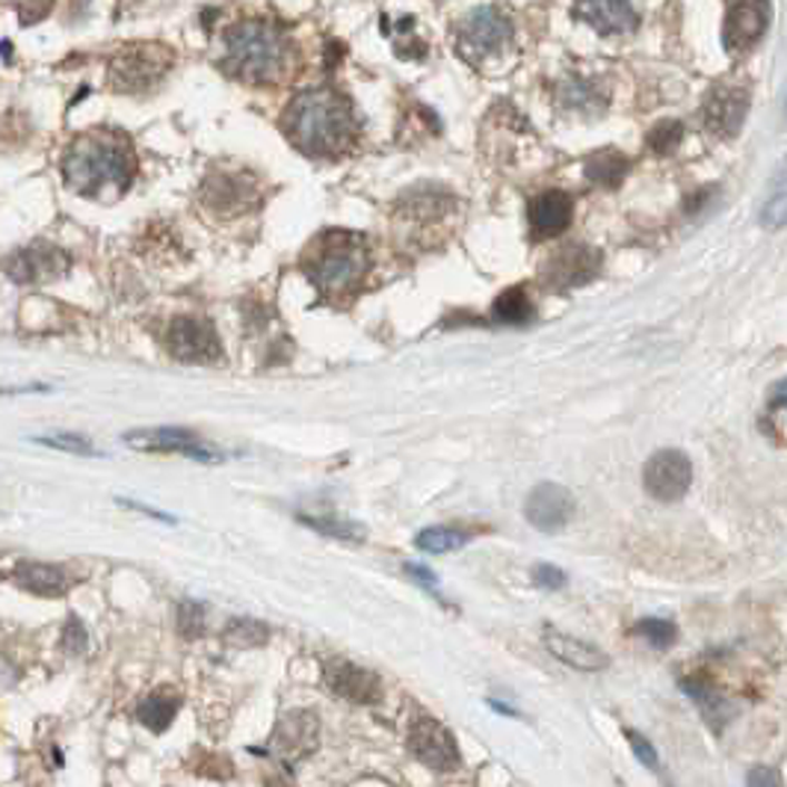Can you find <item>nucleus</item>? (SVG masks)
Listing matches in <instances>:
<instances>
[{
	"instance_id": "obj_1",
	"label": "nucleus",
	"mask_w": 787,
	"mask_h": 787,
	"mask_svg": "<svg viewBox=\"0 0 787 787\" xmlns=\"http://www.w3.org/2000/svg\"><path fill=\"white\" fill-rule=\"evenodd\" d=\"M134 148L116 130H92L69 146L62 157V178L69 190L87 199H116L134 181Z\"/></svg>"
},
{
	"instance_id": "obj_2",
	"label": "nucleus",
	"mask_w": 787,
	"mask_h": 787,
	"mask_svg": "<svg viewBox=\"0 0 787 787\" xmlns=\"http://www.w3.org/2000/svg\"><path fill=\"white\" fill-rule=\"evenodd\" d=\"M282 128L303 155L335 157L353 146L358 121L353 105L335 89H305L287 105Z\"/></svg>"
},
{
	"instance_id": "obj_3",
	"label": "nucleus",
	"mask_w": 787,
	"mask_h": 787,
	"mask_svg": "<svg viewBox=\"0 0 787 787\" xmlns=\"http://www.w3.org/2000/svg\"><path fill=\"white\" fill-rule=\"evenodd\" d=\"M223 69L246 83H269L287 66V39L282 30L264 21H243L232 27L223 39Z\"/></svg>"
},
{
	"instance_id": "obj_4",
	"label": "nucleus",
	"mask_w": 787,
	"mask_h": 787,
	"mask_svg": "<svg viewBox=\"0 0 787 787\" xmlns=\"http://www.w3.org/2000/svg\"><path fill=\"white\" fill-rule=\"evenodd\" d=\"M314 287L329 299H344L358 291L371 269L367 240L355 232H326L305 260Z\"/></svg>"
},
{
	"instance_id": "obj_5",
	"label": "nucleus",
	"mask_w": 787,
	"mask_h": 787,
	"mask_svg": "<svg viewBox=\"0 0 787 787\" xmlns=\"http://www.w3.org/2000/svg\"><path fill=\"white\" fill-rule=\"evenodd\" d=\"M173 66V53L164 45H134L112 60L110 80L119 92H146Z\"/></svg>"
},
{
	"instance_id": "obj_6",
	"label": "nucleus",
	"mask_w": 787,
	"mask_h": 787,
	"mask_svg": "<svg viewBox=\"0 0 787 787\" xmlns=\"http://www.w3.org/2000/svg\"><path fill=\"white\" fill-rule=\"evenodd\" d=\"M409 752L433 773H456L462 767L456 737L433 717H417L409 726Z\"/></svg>"
},
{
	"instance_id": "obj_7",
	"label": "nucleus",
	"mask_w": 787,
	"mask_h": 787,
	"mask_svg": "<svg viewBox=\"0 0 787 787\" xmlns=\"http://www.w3.org/2000/svg\"><path fill=\"white\" fill-rule=\"evenodd\" d=\"M512 39L510 18L494 7H476L459 30V53L468 62H480L489 53H498Z\"/></svg>"
},
{
	"instance_id": "obj_8",
	"label": "nucleus",
	"mask_w": 787,
	"mask_h": 787,
	"mask_svg": "<svg viewBox=\"0 0 787 787\" xmlns=\"http://www.w3.org/2000/svg\"><path fill=\"white\" fill-rule=\"evenodd\" d=\"M642 483L646 492L660 503L681 501L683 494L690 492L692 483V462L683 450H658L651 453L646 468H642Z\"/></svg>"
},
{
	"instance_id": "obj_9",
	"label": "nucleus",
	"mask_w": 787,
	"mask_h": 787,
	"mask_svg": "<svg viewBox=\"0 0 787 787\" xmlns=\"http://www.w3.org/2000/svg\"><path fill=\"white\" fill-rule=\"evenodd\" d=\"M166 346L178 362L214 364L223 358L217 329L205 317H175L166 332Z\"/></svg>"
},
{
	"instance_id": "obj_10",
	"label": "nucleus",
	"mask_w": 787,
	"mask_h": 787,
	"mask_svg": "<svg viewBox=\"0 0 787 787\" xmlns=\"http://www.w3.org/2000/svg\"><path fill=\"white\" fill-rule=\"evenodd\" d=\"M770 0H737L731 3L722 24V45L728 53L752 51L770 27Z\"/></svg>"
},
{
	"instance_id": "obj_11",
	"label": "nucleus",
	"mask_w": 787,
	"mask_h": 787,
	"mask_svg": "<svg viewBox=\"0 0 787 787\" xmlns=\"http://www.w3.org/2000/svg\"><path fill=\"white\" fill-rule=\"evenodd\" d=\"M545 285L557 287V291H571L592 282L601 273V252L592 246H580V243H569L557 249L545 264Z\"/></svg>"
},
{
	"instance_id": "obj_12",
	"label": "nucleus",
	"mask_w": 787,
	"mask_h": 787,
	"mask_svg": "<svg viewBox=\"0 0 787 787\" xmlns=\"http://www.w3.org/2000/svg\"><path fill=\"white\" fill-rule=\"evenodd\" d=\"M3 267H7L9 278L18 282V285H36V282L60 278L62 273L71 267V258L60 246L33 243V246H24V249H18L16 255H9Z\"/></svg>"
},
{
	"instance_id": "obj_13",
	"label": "nucleus",
	"mask_w": 787,
	"mask_h": 787,
	"mask_svg": "<svg viewBox=\"0 0 787 787\" xmlns=\"http://www.w3.org/2000/svg\"><path fill=\"white\" fill-rule=\"evenodd\" d=\"M125 444L148 453H181L196 462H219V450L208 447L199 435L190 430H175V426H157V430H134L125 435Z\"/></svg>"
},
{
	"instance_id": "obj_14",
	"label": "nucleus",
	"mask_w": 787,
	"mask_h": 787,
	"mask_svg": "<svg viewBox=\"0 0 787 787\" xmlns=\"http://www.w3.org/2000/svg\"><path fill=\"white\" fill-rule=\"evenodd\" d=\"M574 494L560 483H539L524 501V515L542 533H557L574 519Z\"/></svg>"
},
{
	"instance_id": "obj_15",
	"label": "nucleus",
	"mask_w": 787,
	"mask_h": 787,
	"mask_svg": "<svg viewBox=\"0 0 787 787\" xmlns=\"http://www.w3.org/2000/svg\"><path fill=\"white\" fill-rule=\"evenodd\" d=\"M323 681L335 696L355 701V705H373L382 696L380 675L344 658L323 660Z\"/></svg>"
},
{
	"instance_id": "obj_16",
	"label": "nucleus",
	"mask_w": 787,
	"mask_h": 787,
	"mask_svg": "<svg viewBox=\"0 0 787 787\" xmlns=\"http://www.w3.org/2000/svg\"><path fill=\"white\" fill-rule=\"evenodd\" d=\"M746 112H749V92L740 87L710 89L708 98H705V107H701L705 128H708L714 137L722 139H731L740 134Z\"/></svg>"
},
{
	"instance_id": "obj_17",
	"label": "nucleus",
	"mask_w": 787,
	"mask_h": 787,
	"mask_svg": "<svg viewBox=\"0 0 787 787\" xmlns=\"http://www.w3.org/2000/svg\"><path fill=\"white\" fill-rule=\"evenodd\" d=\"M317 746V717L308 710H291L278 719V728L269 740V755H278L282 761H303L305 755Z\"/></svg>"
},
{
	"instance_id": "obj_18",
	"label": "nucleus",
	"mask_w": 787,
	"mask_h": 787,
	"mask_svg": "<svg viewBox=\"0 0 787 787\" xmlns=\"http://www.w3.org/2000/svg\"><path fill=\"white\" fill-rule=\"evenodd\" d=\"M201 196H205V205L217 210V214H223V217L243 214V210H249L252 201L258 199L255 181H252L249 175H232V173L210 175L208 184H205V190H201Z\"/></svg>"
},
{
	"instance_id": "obj_19",
	"label": "nucleus",
	"mask_w": 787,
	"mask_h": 787,
	"mask_svg": "<svg viewBox=\"0 0 787 787\" xmlns=\"http://www.w3.org/2000/svg\"><path fill=\"white\" fill-rule=\"evenodd\" d=\"M574 18L587 21L598 33H631L640 24V16L631 0H578Z\"/></svg>"
},
{
	"instance_id": "obj_20",
	"label": "nucleus",
	"mask_w": 787,
	"mask_h": 787,
	"mask_svg": "<svg viewBox=\"0 0 787 787\" xmlns=\"http://www.w3.org/2000/svg\"><path fill=\"white\" fill-rule=\"evenodd\" d=\"M571 217H574V199L565 190L539 193L533 205H530V225H533V234L542 240L565 232L571 225Z\"/></svg>"
},
{
	"instance_id": "obj_21",
	"label": "nucleus",
	"mask_w": 787,
	"mask_h": 787,
	"mask_svg": "<svg viewBox=\"0 0 787 787\" xmlns=\"http://www.w3.org/2000/svg\"><path fill=\"white\" fill-rule=\"evenodd\" d=\"M545 649L551 651L557 660H562L565 667L578 669V672H601V669L610 667V660H607L604 651L596 649L592 642L569 637V633L548 631Z\"/></svg>"
},
{
	"instance_id": "obj_22",
	"label": "nucleus",
	"mask_w": 787,
	"mask_h": 787,
	"mask_svg": "<svg viewBox=\"0 0 787 787\" xmlns=\"http://www.w3.org/2000/svg\"><path fill=\"white\" fill-rule=\"evenodd\" d=\"M12 580L27 592L42 598H60L71 589L69 574L60 565H48V562H18L12 569Z\"/></svg>"
},
{
	"instance_id": "obj_23",
	"label": "nucleus",
	"mask_w": 787,
	"mask_h": 787,
	"mask_svg": "<svg viewBox=\"0 0 787 787\" xmlns=\"http://www.w3.org/2000/svg\"><path fill=\"white\" fill-rule=\"evenodd\" d=\"M681 690L687 692V696L692 699V705L701 710V717L708 719L710 728L722 731V728L735 719L737 714L735 705H731V701H728L714 683L705 681V678H687V681H681Z\"/></svg>"
},
{
	"instance_id": "obj_24",
	"label": "nucleus",
	"mask_w": 787,
	"mask_h": 787,
	"mask_svg": "<svg viewBox=\"0 0 787 787\" xmlns=\"http://www.w3.org/2000/svg\"><path fill=\"white\" fill-rule=\"evenodd\" d=\"M178 710H181V692L175 690V687H157V690H151L146 699L139 701L137 719L148 731H157V735H160V731L173 726Z\"/></svg>"
},
{
	"instance_id": "obj_25",
	"label": "nucleus",
	"mask_w": 787,
	"mask_h": 787,
	"mask_svg": "<svg viewBox=\"0 0 787 787\" xmlns=\"http://www.w3.org/2000/svg\"><path fill=\"white\" fill-rule=\"evenodd\" d=\"M628 169H631V160L616 151V148H604V151H596V155L587 157L583 164V173L596 187H604V190H616L622 187V181L628 178Z\"/></svg>"
},
{
	"instance_id": "obj_26",
	"label": "nucleus",
	"mask_w": 787,
	"mask_h": 787,
	"mask_svg": "<svg viewBox=\"0 0 787 787\" xmlns=\"http://www.w3.org/2000/svg\"><path fill=\"white\" fill-rule=\"evenodd\" d=\"M492 317L506 326H528L537 317V305L528 296L524 287H506L492 305Z\"/></svg>"
},
{
	"instance_id": "obj_27",
	"label": "nucleus",
	"mask_w": 787,
	"mask_h": 787,
	"mask_svg": "<svg viewBox=\"0 0 787 787\" xmlns=\"http://www.w3.org/2000/svg\"><path fill=\"white\" fill-rule=\"evenodd\" d=\"M560 101L569 110H578V112H587V116H592V112H601L607 107V96L598 89L596 80H587V78H569L560 83Z\"/></svg>"
},
{
	"instance_id": "obj_28",
	"label": "nucleus",
	"mask_w": 787,
	"mask_h": 787,
	"mask_svg": "<svg viewBox=\"0 0 787 787\" xmlns=\"http://www.w3.org/2000/svg\"><path fill=\"white\" fill-rule=\"evenodd\" d=\"M471 539V533L465 530H453V528H426L417 533L415 545L426 554H447V551H456Z\"/></svg>"
},
{
	"instance_id": "obj_29",
	"label": "nucleus",
	"mask_w": 787,
	"mask_h": 787,
	"mask_svg": "<svg viewBox=\"0 0 787 787\" xmlns=\"http://www.w3.org/2000/svg\"><path fill=\"white\" fill-rule=\"evenodd\" d=\"M225 640L232 642L234 649H258L269 640V628L258 619H234L225 631Z\"/></svg>"
},
{
	"instance_id": "obj_30",
	"label": "nucleus",
	"mask_w": 787,
	"mask_h": 787,
	"mask_svg": "<svg viewBox=\"0 0 787 787\" xmlns=\"http://www.w3.org/2000/svg\"><path fill=\"white\" fill-rule=\"evenodd\" d=\"M299 521H303L305 528L321 530V533H326V537L346 539V542H362V539L367 537V530H364L362 524H355V521H346V519H335V515H321V519L299 515Z\"/></svg>"
},
{
	"instance_id": "obj_31",
	"label": "nucleus",
	"mask_w": 787,
	"mask_h": 787,
	"mask_svg": "<svg viewBox=\"0 0 787 787\" xmlns=\"http://www.w3.org/2000/svg\"><path fill=\"white\" fill-rule=\"evenodd\" d=\"M683 139V125L678 119H663L658 121L655 128L649 130V137H646V142H649V148L655 151V155L667 157L672 155L675 148L681 146Z\"/></svg>"
},
{
	"instance_id": "obj_32",
	"label": "nucleus",
	"mask_w": 787,
	"mask_h": 787,
	"mask_svg": "<svg viewBox=\"0 0 787 787\" xmlns=\"http://www.w3.org/2000/svg\"><path fill=\"white\" fill-rule=\"evenodd\" d=\"M633 633L646 637L655 649H669L678 640V628L669 619H640L633 624Z\"/></svg>"
},
{
	"instance_id": "obj_33",
	"label": "nucleus",
	"mask_w": 787,
	"mask_h": 787,
	"mask_svg": "<svg viewBox=\"0 0 787 787\" xmlns=\"http://www.w3.org/2000/svg\"><path fill=\"white\" fill-rule=\"evenodd\" d=\"M178 628L184 637H199L205 631V607L199 601H181L178 604Z\"/></svg>"
},
{
	"instance_id": "obj_34",
	"label": "nucleus",
	"mask_w": 787,
	"mask_h": 787,
	"mask_svg": "<svg viewBox=\"0 0 787 787\" xmlns=\"http://www.w3.org/2000/svg\"><path fill=\"white\" fill-rule=\"evenodd\" d=\"M39 444H48V447H57V450H66V453H78V456H98L101 450L92 447V444L87 442V439H80V435H42V439H36Z\"/></svg>"
},
{
	"instance_id": "obj_35",
	"label": "nucleus",
	"mask_w": 787,
	"mask_h": 787,
	"mask_svg": "<svg viewBox=\"0 0 787 787\" xmlns=\"http://www.w3.org/2000/svg\"><path fill=\"white\" fill-rule=\"evenodd\" d=\"M624 737H628V744H631L633 755L640 758V764H646L649 770L660 773V758H658V749L646 740V737L640 735V731H633V728H624Z\"/></svg>"
},
{
	"instance_id": "obj_36",
	"label": "nucleus",
	"mask_w": 787,
	"mask_h": 787,
	"mask_svg": "<svg viewBox=\"0 0 787 787\" xmlns=\"http://www.w3.org/2000/svg\"><path fill=\"white\" fill-rule=\"evenodd\" d=\"M764 223L773 225V228H781L785 225V175H776V193L773 199H767V208H764Z\"/></svg>"
},
{
	"instance_id": "obj_37",
	"label": "nucleus",
	"mask_w": 787,
	"mask_h": 787,
	"mask_svg": "<svg viewBox=\"0 0 787 787\" xmlns=\"http://www.w3.org/2000/svg\"><path fill=\"white\" fill-rule=\"evenodd\" d=\"M89 646V637H87V628H83V622L80 619H75L71 616L69 624H66V631H62V649L69 651V655H83Z\"/></svg>"
},
{
	"instance_id": "obj_38",
	"label": "nucleus",
	"mask_w": 787,
	"mask_h": 787,
	"mask_svg": "<svg viewBox=\"0 0 787 787\" xmlns=\"http://www.w3.org/2000/svg\"><path fill=\"white\" fill-rule=\"evenodd\" d=\"M533 583L542 589H562L565 587V571L557 569V565H548V562H539L533 569Z\"/></svg>"
},
{
	"instance_id": "obj_39",
	"label": "nucleus",
	"mask_w": 787,
	"mask_h": 787,
	"mask_svg": "<svg viewBox=\"0 0 787 787\" xmlns=\"http://www.w3.org/2000/svg\"><path fill=\"white\" fill-rule=\"evenodd\" d=\"M18 7H21V21L33 24V21L51 12V0H18Z\"/></svg>"
},
{
	"instance_id": "obj_40",
	"label": "nucleus",
	"mask_w": 787,
	"mask_h": 787,
	"mask_svg": "<svg viewBox=\"0 0 787 787\" xmlns=\"http://www.w3.org/2000/svg\"><path fill=\"white\" fill-rule=\"evenodd\" d=\"M406 571L417 580V583H421V587H426L430 592H439V580H435V574L430 569H424V565H415V562H406Z\"/></svg>"
},
{
	"instance_id": "obj_41",
	"label": "nucleus",
	"mask_w": 787,
	"mask_h": 787,
	"mask_svg": "<svg viewBox=\"0 0 787 787\" xmlns=\"http://www.w3.org/2000/svg\"><path fill=\"white\" fill-rule=\"evenodd\" d=\"M746 785H776V776H773L767 767H755V770L746 776Z\"/></svg>"
}]
</instances>
